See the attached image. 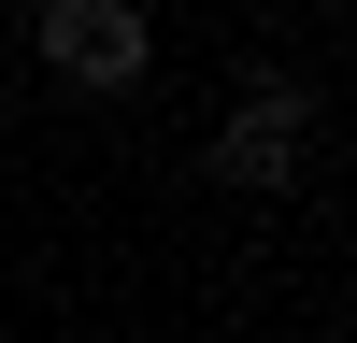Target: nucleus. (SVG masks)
Here are the masks:
<instances>
[{
	"label": "nucleus",
	"mask_w": 357,
	"mask_h": 343,
	"mask_svg": "<svg viewBox=\"0 0 357 343\" xmlns=\"http://www.w3.org/2000/svg\"><path fill=\"white\" fill-rule=\"evenodd\" d=\"M43 72L129 86V72H143V15H129V0H43Z\"/></svg>",
	"instance_id": "nucleus-1"
},
{
	"label": "nucleus",
	"mask_w": 357,
	"mask_h": 343,
	"mask_svg": "<svg viewBox=\"0 0 357 343\" xmlns=\"http://www.w3.org/2000/svg\"><path fill=\"white\" fill-rule=\"evenodd\" d=\"M215 172H229V186H286V172H301V100H286V86H257V100L229 114Z\"/></svg>",
	"instance_id": "nucleus-2"
}]
</instances>
